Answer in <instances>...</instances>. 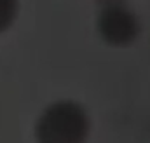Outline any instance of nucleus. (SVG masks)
Returning <instances> with one entry per match:
<instances>
[{"label": "nucleus", "mask_w": 150, "mask_h": 143, "mask_svg": "<svg viewBox=\"0 0 150 143\" xmlns=\"http://www.w3.org/2000/svg\"><path fill=\"white\" fill-rule=\"evenodd\" d=\"M38 143H84L89 133L86 110L74 101H58L37 122Z\"/></svg>", "instance_id": "nucleus-1"}, {"label": "nucleus", "mask_w": 150, "mask_h": 143, "mask_svg": "<svg viewBox=\"0 0 150 143\" xmlns=\"http://www.w3.org/2000/svg\"><path fill=\"white\" fill-rule=\"evenodd\" d=\"M98 32L112 45H127L136 38L140 26L136 16L129 9L108 5L98 16Z\"/></svg>", "instance_id": "nucleus-2"}, {"label": "nucleus", "mask_w": 150, "mask_h": 143, "mask_svg": "<svg viewBox=\"0 0 150 143\" xmlns=\"http://www.w3.org/2000/svg\"><path fill=\"white\" fill-rule=\"evenodd\" d=\"M18 0H0V33L5 32L18 16Z\"/></svg>", "instance_id": "nucleus-3"}]
</instances>
